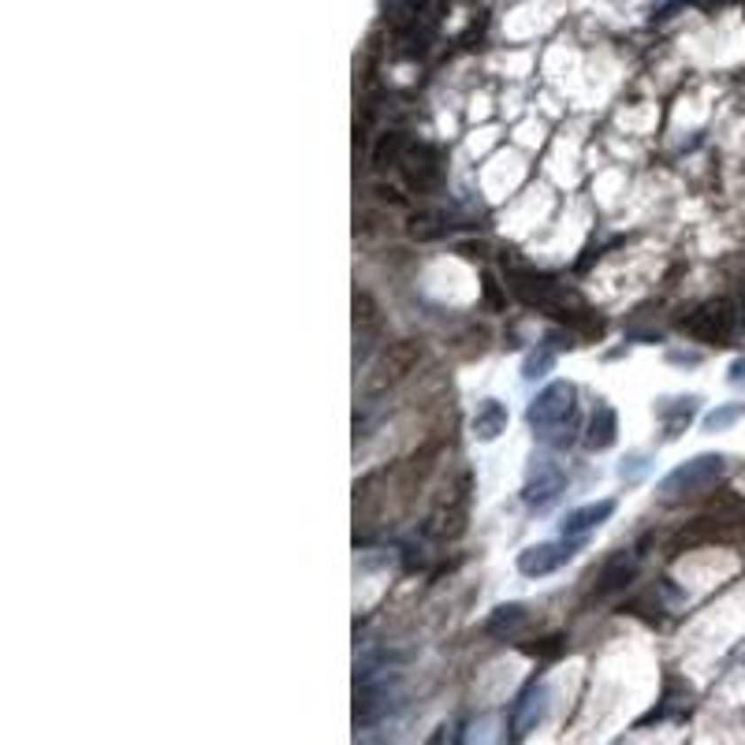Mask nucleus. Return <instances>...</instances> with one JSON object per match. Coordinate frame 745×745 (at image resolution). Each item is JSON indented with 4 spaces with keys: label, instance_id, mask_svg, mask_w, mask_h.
<instances>
[{
    "label": "nucleus",
    "instance_id": "nucleus-1",
    "mask_svg": "<svg viewBox=\"0 0 745 745\" xmlns=\"http://www.w3.org/2000/svg\"><path fill=\"white\" fill-rule=\"evenodd\" d=\"M574 399H578V388L570 380H552V384H544L537 392V399L525 410V422L537 436H548L552 429H559L567 417L574 414Z\"/></svg>",
    "mask_w": 745,
    "mask_h": 745
},
{
    "label": "nucleus",
    "instance_id": "nucleus-2",
    "mask_svg": "<svg viewBox=\"0 0 745 745\" xmlns=\"http://www.w3.org/2000/svg\"><path fill=\"white\" fill-rule=\"evenodd\" d=\"M723 470H726V459L716 455V451H704V455H694L689 462L671 470V474L660 481V493L664 496H694V493H701V488L716 485L723 477Z\"/></svg>",
    "mask_w": 745,
    "mask_h": 745
},
{
    "label": "nucleus",
    "instance_id": "nucleus-3",
    "mask_svg": "<svg viewBox=\"0 0 745 745\" xmlns=\"http://www.w3.org/2000/svg\"><path fill=\"white\" fill-rule=\"evenodd\" d=\"M578 552H581V537H559V540L530 544L525 552H518V574L522 578H548L559 567H567Z\"/></svg>",
    "mask_w": 745,
    "mask_h": 745
},
{
    "label": "nucleus",
    "instance_id": "nucleus-4",
    "mask_svg": "<svg viewBox=\"0 0 745 745\" xmlns=\"http://www.w3.org/2000/svg\"><path fill=\"white\" fill-rule=\"evenodd\" d=\"M734 324H738L734 306L726 302V299H712V302L697 306V310L682 321V329L694 332L697 339H716L719 343V339H726V336L734 332Z\"/></svg>",
    "mask_w": 745,
    "mask_h": 745
},
{
    "label": "nucleus",
    "instance_id": "nucleus-5",
    "mask_svg": "<svg viewBox=\"0 0 745 745\" xmlns=\"http://www.w3.org/2000/svg\"><path fill=\"white\" fill-rule=\"evenodd\" d=\"M563 488H567V474H563V466L552 462V459H533L530 466V477H525V503L530 507H548Z\"/></svg>",
    "mask_w": 745,
    "mask_h": 745
},
{
    "label": "nucleus",
    "instance_id": "nucleus-6",
    "mask_svg": "<svg viewBox=\"0 0 745 745\" xmlns=\"http://www.w3.org/2000/svg\"><path fill=\"white\" fill-rule=\"evenodd\" d=\"M615 515V500H596V503H581L574 511L563 515L559 522V537H586L596 525H604Z\"/></svg>",
    "mask_w": 745,
    "mask_h": 745
},
{
    "label": "nucleus",
    "instance_id": "nucleus-7",
    "mask_svg": "<svg viewBox=\"0 0 745 745\" xmlns=\"http://www.w3.org/2000/svg\"><path fill=\"white\" fill-rule=\"evenodd\" d=\"M701 407V395H675V399H660L656 403V417L664 422V436L675 440V436L697 417Z\"/></svg>",
    "mask_w": 745,
    "mask_h": 745
},
{
    "label": "nucleus",
    "instance_id": "nucleus-8",
    "mask_svg": "<svg viewBox=\"0 0 745 745\" xmlns=\"http://www.w3.org/2000/svg\"><path fill=\"white\" fill-rule=\"evenodd\" d=\"M615 436H619V414H615V407H608L601 399L596 410H593V417H589L586 444H589V451H608L615 444Z\"/></svg>",
    "mask_w": 745,
    "mask_h": 745
},
{
    "label": "nucleus",
    "instance_id": "nucleus-9",
    "mask_svg": "<svg viewBox=\"0 0 745 745\" xmlns=\"http://www.w3.org/2000/svg\"><path fill=\"white\" fill-rule=\"evenodd\" d=\"M503 429H507V407L500 399H481L474 414V436L481 444H493Z\"/></svg>",
    "mask_w": 745,
    "mask_h": 745
},
{
    "label": "nucleus",
    "instance_id": "nucleus-10",
    "mask_svg": "<svg viewBox=\"0 0 745 745\" xmlns=\"http://www.w3.org/2000/svg\"><path fill=\"white\" fill-rule=\"evenodd\" d=\"M633 570H638V563H633V555H615L608 567H604V574H601V586H596V593L601 596H608V593H619L626 581L633 578Z\"/></svg>",
    "mask_w": 745,
    "mask_h": 745
},
{
    "label": "nucleus",
    "instance_id": "nucleus-11",
    "mask_svg": "<svg viewBox=\"0 0 745 745\" xmlns=\"http://www.w3.org/2000/svg\"><path fill=\"white\" fill-rule=\"evenodd\" d=\"M522 623H525V608H522V604H503V608L493 611V619H488L485 630L493 633V638H503V633L511 638V633H515Z\"/></svg>",
    "mask_w": 745,
    "mask_h": 745
},
{
    "label": "nucleus",
    "instance_id": "nucleus-12",
    "mask_svg": "<svg viewBox=\"0 0 745 745\" xmlns=\"http://www.w3.org/2000/svg\"><path fill=\"white\" fill-rule=\"evenodd\" d=\"M741 417H745V403H723V407H716V410L704 414L701 429H704V432H726L731 425H738Z\"/></svg>",
    "mask_w": 745,
    "mask_h": 745
},
{
    "label": "nucleus",
    "instance_id": "nucleus-13",
    "mask_svg": "<svg viewBox=\"0 0 745 745\" xmlns=\"http://www.w3.org/2000/svg\"><path fill=\"white\" fill-rule=\"evenodd\" d=\"M552 366H555V351L552 347H537L530 358L522 361V376L525 380H540V376L552 373Z\"/></svg>",
    "mask_w": 745,
    "mask_h": 745
},
{
    "label": "nucleus",
    "instance_id": "nucleus-14",
    "mask_svg": "<svg viewBox=\"0 0 745 745\" xmlns=\"http://www.w3.org/2000/svg\"><path fill=\"white\" fill-rule=\"evenodd\" d=\"M648 466H652V462H648L645 451H630V455L619 462V477H623L626 485H633V481H641V477L648 474Z\"/></svg>",
    "mask_w": 745,
    "mask_h": 745
},
{
    "label": "nucleus",
    "instance_id": "nucleus-15",
    "mask_svg": "<svg viewBox=\"0 0 745 745\" xmlns=\"http://www.w3.org/2000/svg\"><path fill=\"white\" fill-rule=\"evenodd\" d=\"M726 376H731V384H741V380H745V358H734L731 361V373H726Z\"/></svg>",
    "mask_w": 745,
    "mask_h": 745
},
{
    "label": "nucleus",
    "instance_id": "nucleus-16",
    "mask_svg": "<svg viewBox=\"0 0 745 745\" xmlns=\"http://www.w3.org/2000/svg\"><path fill=\"white\" fill-rule=\"evenodd\" d=\"M667 358H671V361H679V366H697V361H701V354H679V351H671Z\"/></svg>",
    "mask_w": 745,
    "mask_h": 745
}]
</instances>
